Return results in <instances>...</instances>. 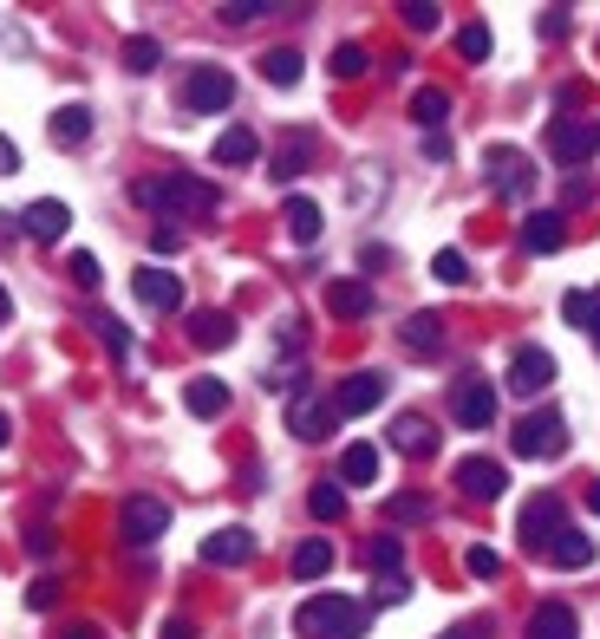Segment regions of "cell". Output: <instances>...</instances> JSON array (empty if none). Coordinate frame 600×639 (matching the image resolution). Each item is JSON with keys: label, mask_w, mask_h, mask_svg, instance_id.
I'll return each mask as SVG.
<instances>
[{"label": "cell", "mask_w": 600, "mask_h": 639, "mask_svg": "<svg viewBox=\"0 0 600 639\" xmlns=\"http://www.w3.org/2000/svg\"><path fill=\"white\" fill-rule=\"evenodd\" d=\"M131 196H137L144 209H157L163 222H170V216H209V209H216V183H203V176H189V170L144 176V183H131Z\"/></svg>", "instance_id": "cell-1"}, {"label": "cell", "mask_w": 600, "mask_h": 639, "mask_svg": "<svg viewBox=\"0 0 600 639\" xmlns=\"http://www.w3.org/2000/svg\"><path fill=\"white\" fill-rule=\"evenodd\" d=\"M294 634L301 639H359L366 634V607L346 594H314L294 607Z\"/></svg>", "instance_id": "cell-2"}, {"label": "cell", "mask_w": 600, "mask_h": 639, "mask_svg": "<svg viewBox=\"0 0 600 639\" xmlns=\"http://www.w3.org/2000/svg\"><path fill=\"white\" fill-rule=\"evenodd\" d=\"M549 157H555L562 170L595 163L600 157V124L595 118H555V124H549Z\"/></svg>", "instance_id": "cell-3"}, {"label": "cell", "mask_w": 600, "mask_h": 639, "mask_svg": "<svg viewBox=\"0 0 600 639\" xmlns=\"http://www.w3.org/2000/svg\"><path fill=\"white\" fill-rule=\"evenodd\" d=\"M510 444H516V457H562L568 451V418L549 405V411H529L516 431H510Z\"/></svg>", "instance_id": "cell-4"}, {"label": "cell", "mask_w": 600, "mask_h": 639, "mask_svg": "<svg viewBox=\"0 0 600 639\" xmlns=\"http://www.w3.org/2000/svg\"><path fill=\"white\" fill-rule=\"evenodd\" d=\"M451 418H457L464 431H490V425H497V385H490L483 372H464L457 392H451Z\"/></svg>", "instance_id": "cell-5"}, {"label": "cell", "mask_w": 600, "mask_h": 639, "mask_svg": "<svg viewBox=\"0 0 600 639\" xmlns=\"http://www.w3.org/2000/svg\"><path fill=\"white\" fill-rule=\"evenodd\" d=\"M235 105V78L222 72V65H196L189 78H183V111H229Z\"/></svg>", "instance_id": "cell-6"}, {"label": "cell", "mask_w": 600, "mask_h": 639, "mask_svg": "<svg viewBox=\"0 0 600 639\" xmlns=\"http://www.w3.org/2000/svg\"><path fill=\"white\" fill-rule=\"evenodd\" d=\"M483 170H490V189H497V196H510V202L536 189V163H529L523 150H510V144H497V150L483 157Z\"/></svg>", "instance_id": "cell-7"}, {"label": "cell", "mask_w": 600, "mask_h": 639, "mask_svg": "<svg viewBox=\"0 0 600 639\" xmlns=\"http://www.w3.org/2000/svg\"><path fill=\"white\" fill-rule=\"evenodd\" d=\"M118 529H124L131 549H150V542H163V529H170V503H157V496H131L124 516H118Z\"/></svg>", "instance_id": "cell-8"}, {"label": "cell", "mask_w": 600, "mask_h": 639, "mask_svg": "<svg viewBox=\"0 0 600 639\" xmlns=\"http://www.w3.org/2000/svg\"><path fill=\"white\" fill-rule=\"evenodd\" d=\"M451 483H457L470 503H497V496L510 490V470H503L497 457H464V464L451 470Z\"/></svg>", "instance_id": "cell-9"}, {"label": "cell", "mask_w": 600, "mask_h": 639, "mask_svg": "<svg viewBox=\"0 0 600 639\" xmlns=\"http://www.w3.org/2000/svg\"><path fill=\"white\" fill-rule=\"evenodd\" d=\"M555 385V359L542 353V346H516L510 353V392L516 398H536V392H549Z\"/></svg>", "instance_id": "cell-10"}, {"label": "cell", "mask_w": 600, "mask_h": 639, "mask_svg": "<svg viewBox=\"0 0 600 639\" xmlns=\"http://www.w3.org/2000/svg\"><path fill=\"white\" fill-rule=\"evenodd\" d=\"M562 529H568V523H562V496H529V503H523V523H516V536H523L529 549H549Z\"/></svg>", "instance_id": "cell-11"}, {"label": "cell", "mask_w": 600, "mask_h": 639, "mask_svg": "<svg viewBox=\"0 0 600 639\" xmlns=\"http://www.w3.org/2000/svg\"><path fill=\"white\" fill-rule=\"evenodd\" d=\"M131 287H137V300H144L150 314H176V307H183V281H176L170 268H157V261H150V268H137V274H131Z\"/></svg>", "instance_id": "cell-12"}, {"label": "cell", "mask_w": 600, "mask_h": 639, "mask_svg": "<svg viewBox=\"0 0 600 639\" xmlns=\"http://www.w3.org/2000/svg\"><path fill=\"white\" fill-rule=\"evenodd\" d=\"M379 405H385V372H353L333 392V411L340 418H359V411H379Z\"/></svg>", "instance_id": "cell-13"}, {"label": "cell", "mask_w": 600, "mask_h": 639, "mask_svg": "<svg viewBox=\"0 0 600 639\" xmlns=\"http://www.w3.org/2000/svg\"><path fill=\"white\" fill-rule=\"evenodd\" d=\"M333 418H340V411H333V405H320V398H307V385L287 398V431H294V438H307V444H320V438L333 431Z\"/></svg>", "instance_id": "cell-14"}, {"label": "cell", "mask_w": 600, "mask_h": 639, "mask_svg": "<svg viewBox=\"0 0 600 639\" xmlns=\"http://www.w3.org/2000/svg\"><path fill=\"white\" fill-rule=\"evenodd\" d=\"M562 242H568V216L562 209H529L523 216V248L529 255H555Z\"/></svg>", "instance_id": "cell-15"}, {"label": "cell", "mask_w": 600, "mask_h": 639, "mask_svg": "<svg viewBox=\"0 0 600 639\" xmlns=\"http://www.w3.org/2000/svg\"><path fill=\"white\" fill-rule=\"evenodd\" d=\"M248 555H255V536H248L242 523H229V529L203 536V562H209V568H242Z\"/></svg>", "instance_id": "cell-16"}, {"label": "cell", "mask_w": 600, "mask_h": 639, "mask_svg": "<svg viewBox=\"0 0 600 639\" xmlns=\"http://www.w3.org/2000/svg\"><path fill=\"white\" fill-rule=\"evenodd\" d=\"M20 229H26L33 242H59V235L72 229V209H65L59 196H39V202H26V216H20Z\"/></svg>", "instance_id": "cell-17"}, {"label": "cell", "mask_w": 600, "mask_h": 639, "mask_svg": "<svg viewBox=\"0 0 600 639\" xmlns=\"http://www.w3.org/2000/svg\"><path fill=\"white\" fill-rule=\"evenodd\" d=\"M372 307H379V294H372L366 281H353V274L327 281V314H340V320H366Z\"/></svg>", "instance_id": "cell-18"}, {"label": "cell", "mask_w": 600, "mask_h": 639, "mask_svg": "<svg viewBox=\"0 0 600 639\" xmlns=\"http://www.w3.org/2000/svg\"><path fill=\"white\" fill-rule=\"evenodd\" d=\"M399 340H405V353H418V359H438V353H444V314H412Z\"/></svg>", "instance_id": "cell-19"}, {"label": "cell", "mask_w": 600, "mask_h": 639, "mask_svg": "<svg viewBox=\"0 0 600 639\" xmlns=\"http://www.w3.org/2000/svg\"><path fill=\"white\" fill-rule=\"evenodd\" d=\"M529 639H581V620H575V607H562V601H542V607L529 614Z\"/></svg>", "instance_id": "cell-20"}, {"label": "cell", "mask_w": 600, "mask_h": 639, "mask_svg": "<svg viewBox=\"0 0 600 639\" xmlns=\"http://www.w3.org/2000/svg\"><path fill=\"white\" fill-rule=\"evenodd\" d=\"M189 340H196L203 353H222V346L235 340V320H229L222 307H203V314H189Z\"/></svg>", "instance_id": "cell-21"}, {"label": "cell", "mask_w": 600, "mask_h": 639, "mask_svg": "<svg viewBox=\"0 0 600 639\" xmlns=\"http://www.w3.org/2000/svg\"><path fill=\"white\" fill-rule=\"evenodd\" d=\"M392 451H405V457H431V451H438V431H431V418L405 411V418L392 425Z\"/></svg>", "instance_id": "cell-22"}, {"label": "cell", "mask_w": 600, "mask_h": 639, "mask_svg": "<svg viewBox=\"0 0 600 639\" xmlns=\"http://www.w3.org/2000/svg\"><path fill=\"white\" fill-rule=\"evenodd\" d=\"M281 222H287V235H294L301 248H314V242H320V202H314V196H287Z\"/></svg>", "instance_id": "cell-23"}, {"label": "cell", "mask_w": 600, "mask_h": 639, "mask_svg": "<svg viewBox=\"0 0 600 639\" xmlns=\"http://www.w3.org/2000/svg\"><path fill=\"white\" fill-rule=\"evenodd\" d=\"M183 405H189V418H222L229 411V385L222 379H189L183 385Z\"/></svg>", "instance_id": "cell-24"}, {"label": "cell", "mask_w": 600, "mask_h": 639, "mask_svg": "<svg viewBox=\"0 0 600 639\" xmlns=\"http://www.w3.org/2000/svg\"><path fill=\"white\" fill-rule=\"evenodd\" d=\"M255 157H261V137H255L248 124H229V131L216 137V163L235 170V163H255Z\"/></svg>", "instance_id": "cell-25"}, {"label": "cell", "mask_w": 600, "mask_h": 639, "mask_svg": "<svg viewBox=\"0 0 600 639\" xmlns=\"http://www.w3.org/2000/svg\"><path fill=\"white\" fill-rule=\"evenodd\" d=\"M85 137H91V111H85V105H59V111H52V144L78 150Z\"/></svg>", "instance_id": "cell-26"}, {"label": "cell", "mask_w": 600, "mask_h": 639, "mask_svg": "<svg viewBox=\"0 0 600 639\" xmlns=\"http://www.w3.org/2000/svg\"><path fill=\"white\" fill-rule=\"evenodd\" d=\"M549 562H555V568H588V562H595V536H581V529H562V536L549 542Z\"/></svg>", "instance_id": "cell-27"}, {"label": "cell", "mask_w": 600, "mask_h": 639, "mask_svg": "<svg viewBox=\"0 0 600 639\" xmlns=\"http://www.w3.org/2000/svg\"><path fill=\"white\" fill-rule=\"evenodd\" d=\"M333 568V542L327 536H307L301 549H294V581H320Z\"/></svg>", "instance_id": "cell-28"}, {"label": "cell", "mask_w": 600, "mask_h": 639, "mask_svg": "<svg viewBox=\"0 0 600 639\" xmlns=\"http://www.w3.org/2000/svg\"><path fill=\"white\" fill-rule=\"evenodd\" d=\"M307 163H314V137H307V131H294V137L274 150V176H281V183H294Z\"/></svg>", "instance_id": "cell-29"}, {"label": "cell", "mask_w": 600, "mask_h": 639, "mask_svg": "<svg viewBox=\"0 0 600 639\" xmlns=\"http://www.w3.org/2000/svg\"><path fill=\"white\" fill-rule=\"evenodd\" d=\"M340 483H379V451L372 444H346L340 451Z\"/></svg>", "instance_id": "cell-30"}, {"label": "cell", "mask_w": 600, "mask_h": 639, "mask_svg": "<svg viewBox=\"0 0 600 639\" xmlns=\"http://www.w3.org/2000/svg\"><path fill=\"white\" fill-rule=\"evenodd\" d=\"M412 118H418V124H425V131L438 137V124L451 118V98H444L438 85H418V91H412Z\"/></svg>", "instance_id": "cell-31"}, {"label": "cell", "mask_w": 600, "mask_h": 639, "mask_svg": "<svg viewBox=\"0 0 600 639\" xmlns=\"http://www.w3.org/2000/svg\"><path fill=\"white\" fill-rule=\"evenodd\" d=\"M261 78H268V85H301V52H294V46L261 52Z\"/></svg>", "instance_id": "cell-32"}, {"label": "cell", "mask_w": 600, "mask_h": 639, "mask_svg": "<svg viewBox=\"0 0 600 639\" xmlns=\"http://www.w3.org/2000/svg\"><path fill=\"white\" fill-rule=\"evenodd\" d=\"M307 509H314V523H340V516H346V490L327 477V483H314V490H307Z\"/></svg>", "instance_id": "cell-33"}, {"label": "cell", "mask_w": 600, "mask_h": 639, "mask_svg": "<svg viewBox=\"0 0 600 639\" xmlns=\"http://www.w3.org/2000/svg\"><path fill=\"white\" fill-rule=\"evenodd\" d=\"M385 516H392V523H431V516H438V503H431V496H418V490H399V496L385 503Z\"/></svg>", "instance_id": "cell-34"}, {"label": "cell", "mask_w": 600, "mask_h": 639, "mask_svg": "<svg viewBox=\"0 0 600 639\" xmlns=\"http://www.w3.org/2000/svg\"><path fill=\"white\" fill-rule=\"evenodd\" d=\"M157 59H163V46H157L150 33H137V39H124V72H157Z\"/></svg>", "instance_id": "cell-35"}, {"label": "cell", "mask_w": 600, "mask_h": 639, "mask_svg": "<svg viewBox=\"0 0 600 639\" xmlns=\"http://www.w3.org/2000/svg\"><path fill=\"white\" fill-rule=\"evenodd\" d=\"M431 274H438L444 287H464V281H470V261H464L457 248H438V255H431Z\"/></svg>", "instance_id": "cell-36"}, {"label": "cell", "mask_w": 600, "mask_h": 639, "mask_svg": "<svg viewBox=\"0 0 600 639\" xmlns=\"http://www.w3.org/2000/svg\"><path fill=\"white\" fill-rule=\"evenodd\" d=\"M366 562H372V575H399V562H405V542H399V536H379V542L366 549Z\"/></svg>", "instance_id": "cell-37"}, {"label": "cell", "mask_w": 600, "mask_h": 639, "mask_svg": "<svg viewBox=\"0 0 600 639\" xmlns=\"http://www.w3.org/2000/svg\"><path fill=\"white\" fill-rule=\"evenodd\" d=\"M216 13H222L229 26H248V20H261V13H281V7H274V0H222Z\"/></svg>", "instance_id": "cell-38"}, {"label": "cell", "mask_w": 600, "mask_h": 639, "mask_svg": "<svg viewBox=\"0 0 600 639\" xmlns=\"http://www.w3.org/2000/svg\"><path fill=\"white\" fill-rule=\"evenodd\" d=\"M399 13H405V26H412V33H438V20H444V7H438V0H405Z\"/></svg>", "instance_id": "cell-39"}, {"label": "cell", "mask_w": 600, "mask_h": 639, "mask_svg": "<svg viewBox=\"0 0 600 639\" xmlns=\"http://www.w3.org/2000/svg\"><path fill=\"white\" fill-rule=\"evenodd\" d=\"M91 327H98V340L111 346V359H124V353H131V333H124V320H118V314H91Z\"/></svg>", "instance_id": "cell-40"}, {"label": "cell", "mask_w": 600, "mask_h": 639, "mask_svg": "<svg viewBox=\"0 0 600 639\" xmlns=\"http://www.w3.org/2000/svg\"><path fill=\"white\" fill-rule=\"evenodd\" d=\"M366 65H372V59H366V46H353V39H346V46H333V78H359Z\"/></svg>", "instance_id": "cell-41"}, {"label": "cell", "mask_w": 600, "mask_h": 639, "mask_svg": "<svg viewBox=\"0 0 600 639\" xmlns=\"http://www.w3.org/2000/svg\"><path fill=\"white\" fill-rule=\"evenodd\" d=\"M457 52H464L470 65H477V59H490V26H464V33H457Z\"/></svg>", "instance_id": "cell-42"}, {"label": "cell", "mask_w": 600, "mask_h": 639, "mask_svg": "<svg viewBox=\"0 0 600 639\" xmlns=\"http://www.w3.org/2000/svg\"><path fill=\"white\" fill-rule=\"evenodd\" d=\"M464 562H470V575H477V581H497V575H503V555H497V549H483V542H477Z\"/></svg>", "instance_id": "cell-43"}, {"label": "cell", "mask_w": 600, "mask_h": 639, "mask_svg": "<svg viewBox=\"0 0 600 639\" xmlns=\"http://www.w3.org/2000/svg\"><path fill=\"white\" fill-rule=\"evenodd\" d=\"M562 314H568V327H581V333H588V320H595V294H568V300H562Z\"/></svg>", "instance_id": "cell-44"}, {"label": "cell", "mask_w": 600, "mask_h": 639, "mask_svg": "<svg viewBox=\"0 0 600 639\" xmlns=\"http://www.w3.org/2000/svg\"><path fill=\"white\" fill-rule=\"evenodd\" d=\"M52 601H59V581H52V575H39V581L26 588V607H33V614H46Z\"/></svg>", "instance_id": "cell-45"}, {"label": "cell", "mask_w": 600, "mask_h": 639, "mask_svg": "<svg viewBox=\"0 0 600 639\" xmlns=\"http://www.w3.org/2000/svg\"><path fill=\"white\" fill-rule=\"evenodd\" d=\"M568 33V7H542V39H562Z\"/></svg>", "instance_id": "cell-46"}, {"label": "cell", "mask_w": 600, "mask_h": 639, "mask_svg": "<svg viewBox=\"0 0 600 639\" xmlns=\"http://www.w3.org/2000/svg\"><path fill=\"white\" fill-rule=\"evenodd\" d=\"M65 274H72L78 287H98V261H91V255H72V268H65Z\"/></svg>", "instance_id": "cell-47"}, {"label": "cell", "mask_w": 600, "mask_h": 639, "mask_svg": "<svg viewBox=\"0 0 600 639\" xmlns=\"http://www.w3.org/2000/svg\"><path fill=\"white\" fill-rule=\"evenodd\" d=\"M150 248H157V255H176V248H183V235L163 222V229H150Z\"/></svg>", "instance_id": "cell-48"}, {"label": "cell", "mask_w": 600, "mask_h": 639, "mask_svg": "<svg viewBox=\"0 0 600 639\" xmlns=\"http://www.w3.org/2000/svg\"><path fill=\"white\" fill-rule=\"evenodd\" d=\"M52 549H59V542H52V529H26V555H39V562H46Z\"/></svg>", "instance_id": "cell-49"}, {"label": "cell", "mask_w": 600, "mask_h": 639, "mask_svg": "<svg viewBox=\"0 0 600 639\" xmlns=\"http://www.w3.org/2000/svg\"><path fill=\"white\" fill-rule=\"evenodd\" d=\"M405 594H412L405 575H379V601H405Z\"/></svg>", "instance_id": "cell-50"}, {"label": "cell", "mask_w": 600, "mask_h": 639, "mask_svg": "<svg viewBox=\"0 0 600 639\" xmlns=\"http://www.w3.org/2000/svg\"><path fill=\"white\" fill-rule=\"evenodd\" d=\"M20 170V150H13V137H0V176H13Z\"/></svg>", "instance_id": "cell-51"}, {"label": "cell", "mask_w": 600, "mask_h": 639, "mask_svg": "<svg viewBox=\"0 0 600 639\" xmlns=\"http://www.w3.org/2000/svg\"><path fill=\"white\" fill-rule=\"evenodd\" d=\"M163 639H196V627H189V620H170V627H163Z\"/></svg>", "instance_id": "cell-52"}, {"label": "cell", "mask_w": 600, "mask_h": 639, "mask_svg": "<svg viewBox=\"0 0 600 639\" xmlns=\"http://www.w3.org/2000/svg\"><path fill=\"white\" fill-rule=\"evenodd\" d=\"M483 627H451V634H438V639H477Z\"/></svg>", "instance_id": "cell-53"}, {"label": "cell", "mask_w": 600, "mask_h": 639, "mask_svg": "<svg viewBox=\"0 0 600 639\" xmlns=\"http://www.w3.org/2000/svg\"><path fill=\"white\" fill-rule=\"evenodd\" d=\"M7 438H13V418H7V411H0V451H7Z\"/></svg>", "instance_id": "cell-54"}, {"label": "cell", "mask_w": 600, "mask_h": 639, "mask_svg": "<svg viewBox=\"0 0 600 639\" xmlns=\"http://www.w3.org/2000/svg\"><path fill=\"white\" fill-rule=\"evenodd\" d=\"M65 639H105V634H98V627H72Z\"/></svg>", "instance_id": "cell-55"}, {"label": "cell", "mask_w": 600, "mask_h": 639, "mask_svg": "<svg viewBox=\"0 0 600 639\" xmlns=\"http://www.w3.org/2000/svg\"><path fill=\"white\" fill-rule=\"evenodd\" d=\"M588 333L600 340V287H595V320H588Z\"/></svg>", "instance_id": "cell-56"}, {"label": "cell", "mask_w": 600, "mask_h": 639, "mask_svg": "<svg viewBox=\"0 0 600 639\" xmlns=\"http://www.w3.org/2000/svg\"><path fill=\"white\" fill-rule=\"evenodd\" d=\"M588 509L600 516V483H588Z\"/></svg>", "instance_id": "cell-57"}, {"label": "cell", "mask_w": 600, "mask_h": 639, "mask_svg": "<svg viewBox=\"0 0 600 639\" xmlns=\"http://www.w3.org/2000/svg\"><path fill=\"white\" fill-rule=\"evenodd\" d=\"M7 314H13V300H7V287H0V320H7Z\"/></svg>", "instance_id": "cell-58"}]
</instances>
